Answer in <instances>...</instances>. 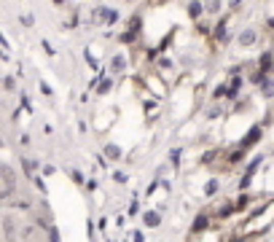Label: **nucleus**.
I'll use <instances>...</instances> for the list:
<instances>
[{
    "label": "nucleus",
    "mask_w": 274,
    "mask_h": 242,
    "mask_svg": "<svg viewBox=\"0 0 274 242\" xmlns=\"http://www.w3.org/2000/svg\"><path fill=\"white\" fill-rule=\"evenodd\" d=\"M89 19L94 27H113V24L121 22V11L116 6H94Z\"/></svg>",
    "instance_id": "obj_1"
},
{
    "label": "nucleus",
    "mask_w": 274,
    "mask_h": 242,
    "mask_svg": "<svg viewBox=\"0 0 274 242\" xmlns=\"http://www.w3.org/2000/svg\"><path fill=\"white\" fill-rule=\"evenodd\" d=\"M0 178H3V191H0V197H3V202L8 204L11 197L16 194V175H14V170L8 164H3L0 167Z\"/></svg>",
    "instance_id": "obj_2"
},
{
    "label": "nucleus",
    "mask_w": 274,
    "mask_h": 242,
    "mask_svg": "<svg viewBox=\"0 0 274 242\" xmlns=\"http://www.w3.org/2000/svg\"><path fill=\"white\" fill-rule=\"evenodd\" d=\"M258 41H261L258 27H242V30L237 33V46H239V49H253Z\"/></svg>",
    "instance_id": "obj_3"
},
{
    "label": "nucleus",
    "mask_w": 274,
    "mask_h": 242,
    "mask_svg": "<svg viewBox=\"0 0 274 242\" xmlns=\"http://www.w3.org/2000/svg\"><path fill=\"white\" fill-rule=\"evenodd\" d=\"M127 68H129V57H127L124 51H116L108 59V73H110V76H124Z\"/></svg>",
    "instance_id": "obj_4"
},
{
    "label": "nucleus",
    "mask_w": 274,
    "mask_h": 242,
    "mask_svg": "<svg viewBox=\"0 0 274 242\" xmlns=\"http://www.w3.org/2000/svg\"><path fill=\"white\" fill-rule=\"evenodd\" d=\"M261 137H263V127H258V124L250 127V132L239 140V148H245V151H248V148H253L256 143H261Z\"/></svg>",
    "instance_id": "obj_5"
},
{
    "label": "nucleus",
    "mask_w": 274,
    "mask_h": 242,
    "mask_svg": "<svg viewBox=\"0 0 274 242\" xmlns=\"http://www.w3.org/2000/svg\"><path fill=\"white\" fill-rule=\"evenodd\" d=\"M162 223H164V218L159 210H143V226L145 229H159Z\"/></svg>",
    "instance_id": "obj_6"
},
{
    "label": "nucleus",
    "mask_w": 274,
    "mask_h": 242,
    "mask_svg": "<svg viewBox=\"0 0 274 242\" xmlns=\"http://www.w3.org/2000/svg\"><path fill=\"white\" fill-rule=\"evenodd\" d=\"M102 154H105L108 162H121L124 159V151H121V145H116V143H105L102 145Z\"/></svg>",
    "instance_id": "obj_7"
},
{
    "label": "nucleus",
    "mask_w": 274,
    "mask_h": 242,
    "mask_svg": "<svg viewBox=\"0 0 274 242\" xmlns=\"http://www.w3.org/2000/svg\"><path fill=\"white\" fill-rule=\"evenodd\" d=\"M271 70H274V54H271V51H263L261 57H258V73L269 76Z\"/></svg>",
    "instance_id": "obj_8"
},
{
    "label": "nucleus",
    "mask_w": 274,
    "mask_h": 242,
    "mask_svg": "<svg viewBox=\"0 0 274 242\" xmlns=\"http://www.w3.org/2000/svg\"><path fill=\"white\" fill-rule=\"evenodd\" d=\"M207 226H210V216H207V213H196V218L191 223V234H202Z\"/></svg>",
    "instance_id": "obj_9"
},
{
    "label": "nucleus",
    "mask_w": 274,
    "mask_h": 242,
    "mask_svg": "<svg viewBox=\"0 0 274 242\" xmlns=\"http://www.w3.org/2000/svg\"><path fill=\"white\" fill-rule=\"evenodd\" d=\"M221 178H210V180H207L204 183V197L207 199H212V197H218V194H221Z\"/></svg>",
    "instance_id": "obj_10"
},
{
    "label": "nucleus",
    "mask_w": 274,
    "mask_h": 242,
    "mask_svg": "<svg viewBox=\"0 0 274 242\" xmlns=\"http://www.w3.org/2000/svg\"><path fill=\"white\" fill-rule=\"evenodd\" d=\"M242 86H245V78H242V76H234V78L229 81V100H237L239 92H242Z\"/></svg>",
    "instance_id": "obj_11"
},
{
    "label": "nucleus",
    "mask_w": 274,
    "mask_h": 242,
    "mask_svg": "<svg viewBox=\"0 0 274 242\" xmlns=\"http://www.w3.org/2000/svg\"><path fill=\"white\" fill-rule=\"evenodd\" d=\"M22 170H24V175H27V178H38V175H35V170H41V164H38L35 159H27V156H22Z\"/></svg>",
    "instance_id": "obj_12"
},
{
    "label": "nucleus",
    "mask_w": 274,
    "mask_h": 242,
    "mask_svg": "<svg viewBox=\"0 0 274 242\" xmlns=\"http://www.w3.org/2000/svg\"><path fill=\"white\" fill-rule=\"evenodd\" d=\"M258 95H261L263 100H266V102H269V100H274V78H271V76H269L266 81H263V86L258 89Z\"/></svg>",
    "instance_id": "obj_13"
},
{
    "label": "nucleus",
    "mask_w": 274,
    "mask_h": 242,
    "mask_svg": "<svg viewBox=\"0 0 274 242\" xmlns=\"http://www.w3.org/2000/svg\"><path fill=\"white\" fill-rule=\"evenodd\" d=\"M186 11H188V16H191L194 22H199L202 14H204V3H191V6H186Z\"/></svg>",
    "instance_id": "obj_14"
},
{
    "label": "nucleus",
    "mask_w": 274,
    "mask_h": 242,
    "mask_svg": "<svg viewBox=\"0 0 274 242\" xmlns=\"http://www.w3.org/2000/svg\"><path fill=\"white\" fill-rule=\"evenodd\" d=\"M113 92V76H105V78H100V86H97V95H110Z\"/></svg>",
    "instance_id": "obj_15"
},
{
    "label": "nucleus",
    "mask_w": 274,
    "mask_h": 242,
    "mask_svg": "<svg viewBox=\"0 0 274 242\" xmlns=\"http://www.w3.org/2000/svg\"><path fill=\"white\" fill-rule=\"evenodd\" d=\"M180 156H183V148H169V156H167V159H169V164H172L175 170L180 167Z\"/></svg>",
    "instance_id": "obj_16"
},
{
    "label": "nucleus",
    "mask_w": 274,
    "mask_h": 242,
    "mask_svg": "<svg viewBox=\"0 0 274 242\" xmlns=\"http://www.w3.org/2000/svg\"><path fill=\"white\" fill-rule=\"evenodd\" d=\"M204 116L210 118V121H212V118H221V116H223V108L218 105V102H212V105H210V108L204 110Z\"/></svg>",
    "instance_id": "obj_17"
},
{
    "label": "nucleus",
    "mask_w": 274,
    "mask_h": 242,
    "mask_svg": "<svg viewBox=\"0 0 274 242\" xmlns=\"http://www.w3.org/2000/svg\"><path fill=\"white\" fill-rule=\"evenodd\" d=\"M70 178H73V183H78V186H86V178H83V172L78 170V167H70Z\"/></svg>",
    "instance_id": "obj_18"
},
{
    "label": "nucleus",
    "mask_w": 274,
    "mask_h": 242,
    "mask_svg": "<svg viewBox=\"0 0 274 242\" xmlns=\"http://www.w3.org/2000/svg\"><path fill=\"white\" fill-rule=\"evenodd\" d=\"M3 92H16V78L14 76H6L3 78Z\"/></svg>",
    "instance_id": "obj_19"
},
{
    "label": "nucleus",
    "mask_w": 274,
    "mask_h": 242,
    "mask_svg": "<svg viewBox=\"0 0 274 242\" xmlns=\"http://www.w3.org/2000/svg\"><path fill=\"white\" fill-rule=\"evenodd\" d=\"M221 11H223V6H221V3H204V14H210V16H212V14H221Z\"/></svg>",
    "instance_id": "obj_20"
},
{
    "label": "nucleus",
    "mask_w": 274,
    "mask_h": 242,
    "mask_svg": "<svg viewBox=\"0 0 274 242\" xmlns=\"http://www.w3.org/2000/svg\"><path fill=\"white\" fill-rule=\"evenodd\" d=\"M19 22H22V27H33L35 24V16L33 14H22V16H19Z\"/></svg>",
    "instance_id": "obj_21"
},
{
    "label": "nucleus",
    "mask_w": 274,
    "mask_h": 242,
    "mask_svg": "<svg viewBox=\"0 0 274 242\" xmlns=\"http://www.w3.org/2000/svg\"><path fill=\"white\" fill-rule=\"evenodd\" d=\"M49 242H62L59 229H56V226H51V229H49Z\"/></svg>",
    "instance_id": "obj_22"
},
{
    "label": "nucleus",
    "mask_w": 274,
    "mask_h": 242,
    "mask_svg": "<svg viewBox=\"0 0 274 242\" xmlns=\"http://www.w3.org/2000/svg\"><path fill=\"white\" fill-rule=\"evenodd\" d=\"M113 180H116V183H129V175L118 170V172H113Z\"/></svg>",
    "instance_id": "obj_23"
},
{
    "label": "nucleus",
    "mask_w": 274,
    "mask_h": 242,
    "mask_svg": "<svg viewBox=\"0 0 274 242\" xmlns=\"http://www.w3.org/2000/svg\"><path fill=\"white\" fill-rule=\"evenodd\" d=\"M38 89H41V95H46V97H51V95H54V92H51V86H49V83H43V81L38 83Z\"/></svg>",
    "instance_id": "obj_24"
},
{
    "label": "nucleus",
    "mask_w": 274,
    "mask_h": 242,
    "mask_svg": "<svg viewBox=\"0 0 274 242\" xmlns=\"http://www.w3.org/2000/svg\"><path fill=\"white\" fill-rule=\"evenodd\" d=\"M19 105H22L24 110H30V97H27L24 92H22V95H19Z\"/></svg>",
    "instance_id": "obj_25"
},
{
    "label": "nucleus",
    "mask_w": 274,
    "mask_h": 242,
    "mask_svg": "<svg viewBox=\"0 0 274 242\" xmlns=\"http://www.w3.org/2000/svg\"><path fill=\"white\" fill-rule=\"evenodd\" d=\"M41 170H43V175H54V172H56V167H54V164H43Z\"/></svg>",
    "instance_id": "obj_26"
},
{
    "label": "nucleus",
    "mask_w": 274,
    "mask_h": 242,
    "mask_svg": "<svg viewBox=\"0 0 274 242\" xmlns=\"http://www.w3.org/2000/svg\"><path fill=\"white\" fill-rule=\"evenodd\" d=\"M137 210H140V202L135 199V202L129 204V216H137Z\"/></svg>",
    "instance_id": "obj_27"
},
{
    "label": "nucleus",
    "mask_w": 274,
    "mask_h": 242,
    "mask_svg": "<svg viewBox=\"0 0 274 242\" xmlns=\"http://www.w3.org/2000/svg\"><path fill=\"white\" fill-rule=\"evenodd\" d=\"M35 186H38V191H41V194H46V183L41 178H35Z\"/></svg>",
    "instance_id": "obj_28"
},
{
    "label": "nucleus",
    "mask_w": 274,
    "mask_h": 242,
    "mask_svg": "<svg viewBox=\"0 0 274 242\" xmlns=\"http://www.w3.org/2000/svg\"><path fill=\"white\" fill-rule=\"evenodd\" d=\"M19 145H30V135H19Z\"/></svg>",
    "instance_id": "obj_29"
},
{
    "label": "nucleus",
    "mask_w": 274,
    "mask_h": 242,
    "mask_svg": "<svg viewBox=\"0 0 274 242\" xmlns=\"http://www.w3.org/2000/svg\"><path fill=\"white\" fill-rule=\"evenodd\" d=\"M132 234H135V237H132V242H143V231H140V229L132 231Z\"/></svg>",
    "instance_id": "obj_30"
},
{
    "label": "nucleus",
    "mask_w": 274,
    "mask_h": 242,
    "mask_svg": "<svg viewBox=\"0 0 274 242\" xmlns=\"http://www.w3.org/2000/svg\"><path fill=\"white\" fill-rule=\"evenodd\" d=\"M105 242H110V239H105Z\"/></svg>",
    "instance_id": "obj_31"
}]
</instances>
